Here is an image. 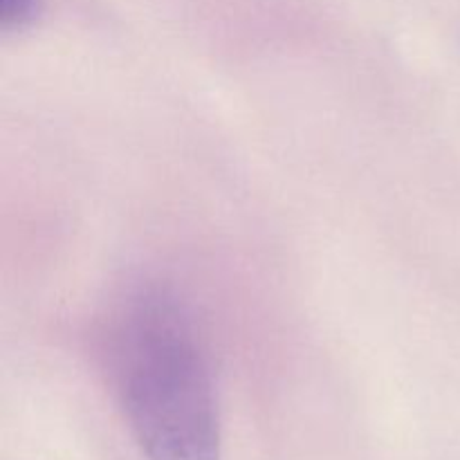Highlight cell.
I'll use <instances>...</instances> for the list:
<instances>
[{"mask_svg":"<svg viewBox=\"0 0 460 460\" xmlns=\"http://www.w3.org/2000/svg\"><path fill=\"white\" fill-rule=\"evenodd\" d=\"M40 0H0V22L4 30H21L34 21Z\"/></svg>","mask_w":460,"mask_h":460,"instance_id":"obj_2","label":"cell"},{"mask_svg":"<svg viewBox=\"0 0 460 460\" xmlns=\"http://www.w3.org/2000/svg\"><path fill=\"white\" fill-rule=\"evenodd\" d=\"M108 350L117 398L146 460H220L214 364L173 288H133L117 308Z\"/></svg>","mask_w":460,"mask_h":460,"instance_id":"obj_1","label":"cell"}]
</instances>
